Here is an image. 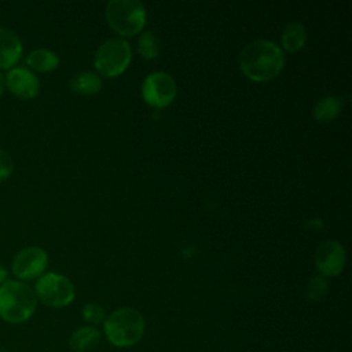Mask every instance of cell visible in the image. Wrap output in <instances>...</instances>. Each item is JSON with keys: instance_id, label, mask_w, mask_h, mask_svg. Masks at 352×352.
<instances>
[{"instance_id": "18", "label": "cell", "mask_w": 352, "mask_h": 352, "mask_svg": "<svg viewBox=\"0 0 352 352\" xmlns=\"http://www.w3.org/2000/svg\"><path fill=\"white\" fill-rule=\"evenodd\" d=\"M81 315H82L84 320L87 323H89V326H94V327H96L98 324H103V322H104V319L107 316L104 309L100 305L95 304V302L85 304L82 307Z\"/></svg>"}, {"instance_id": "10", "label": "cell", "mask_w": 352, "mask_h": 352, "mask_svg": "<svg viewBox=\"0 0 352 352\" xmlns=\"http://www.w3.org/2000/svg\"><path fill=\"white\" fill-rule=\"evenodd\" d=\"M7 88L22 99L34 98L40 91L38 78L26 67H14L6 77Z\"/></svg>"}, {"instance_id": "13", "label": "cell", "mask_w": 352, "mask_h": 352, "mask_svg": "<svg viewBox=\"0 0 352 352\" xmlns=\"http://www.w3.org/2000/svg\"><path fill=\"white\" fill-rule=\"evenodd\" d=\"M305 41H307V30L302 23L290 22L289 25H286L280 37L283 50H286L287 52H296L300 48H302Z\"/></svg>"}, {"instance_id": "6", "label": "cell", "mask_w": 352, "mask_h": 352, "mask_svg": "<svg viewBox=\"0 0 352 352\" xmlns=\"http://www.w3.org/2000/svg\"><path fill=\"white\" fill-rule=\"evenodd\" d=\"M34 294L44 305L62 308L74 300V286L66 276L56 272H47L37 279Z\"/></svg>"}, {"instance_id": "21", "label": "cell", "mask_w": 352, "mask_h": 352, "mask_svg": "<svg viewBox=\"0 0 352 352\" xmlns=\"http://www.w3.org/2000/svg\"><path fill=\"white\" fill-rule=\"evenodd\" d=\"M7 280V270L4 265L0 264V286Z\"/></svg>"}, {"instance_id": "23", "label": "cell", "mask_w": 352, "mask_h": 352, "mask_svg": "<svg viewBox=\"0 0 352 352\" xmlns=\"http://www.w3.org/2000/svg\"><path fill=\"white\" fill-rule=\"evenodd\" d=\"M0 352H7V349H4V348H0Z\"/></svg>"}, {"instance_id": "15", "label": "cell", "mask_w": 352, "mask_h": 352, "mask_svg": "<svg viewBox=\"0 0 352 352\" xmlns=\"http://www.w3.org/2000/svg\"><path fill=\"white\" fill-rule=\"evenodd\" d=\"M73 92L80 95H92L102 88V80L92 72H81L72 77L69 82Z\"/></svg>"}, {"instance_id": "16", "label": "cell", "mask_w": 352, "mask_h": 352, "mask_svg": "<svg viewBox=\"0 0 352 352\" xmlns=\"http://www.w3.org/2000/svg\"><path fill=\"white\" fill-rule=\"evenodd\" d=\"M26 63L38 72H51L54 69H56L58 63H59V58L58 55L47 48H37L33 50L28 58H26Z\"/></svg>"}, {"instance_id": "3", "label": "cell", "mask_w": 352, "mask_h": 352, "mask_svg": "<svg viewBox=\"0 0 352 352\" xmlns=\"http://www.w3.org/2000/svg\"><path fill=\"white\" fill-rule=\"evenodd\" d=\"M143 315L131 307L113 311L103 322V334L116 348H129L136 345L144 334Z\"/></svg>"}, {"instance_id": "8", "label": "cell", "mask_w": 352, "mask_h": 352, "mask_svg": "<svg viewBox=\"0 0 352 352\" xmlns=\"http://www.w3.org/2000/svg\"><path fill=\"white\" fill-rule=\"evenodd\" d=\"M47 253L37 246H29L19 250L12 260V274L21 280L40 278L47 268Z\"/></svg>"}, {"instance_id": "19", "label": "cell", "mask_w": 352, "mask_h": 352, "mask_svg": "<svg viewBox=\"0 0 352 352\" xmlns=\"http://www.w3.org/2000/svg\"><path fill=\"white\" fill-rule=\"evenodd\" d=\"M327 282L323 276H314L307 285V297L311 301L322 300L327 293Z\"/></svg>"}, {"instance_id": "5", "label": "cell", "mask_w": 352, "mask_h": 352, "mask_svg": "<svg viewBox=\"0 0 352 352\" xmlns=\"http://www.w3.org/2000/svg\"><path fill=\"white\" fill-rule=\"evenodd\" d=\"M131 62V47L126 40L114 37L99 45L94 55V65L103 77L121 74Z\"/></svg>"}, {"instance_id": "7", "label": "cell", "mask_w": 352, "mask_h": 352, "mask_svg": "<svg viewBox=\"0 0 352 352\" xmlns=\"http://www.w3.org/2000/svg\"><path fill=\"white\" fill-rule=\"evenodd\" d=\"M176 92L177 88L173 77L165 72L150 73L142 85V96L144 102L153 107H165L170 104Z\"/></svg>"}, {"instance_id": "2", "label": "cell", "mask_w": 352, "mask_h": 352, "mask_svg": "<svg viewBox=\"0 0 352 352\" xmlns=\"http://www.w3.org/2000/svg\"><path fill=\"white\" fill-rule=\"evenodd\" d=\"M37 308L34 290L22 280L7 279L0 286V318L10 324L29 320Z\"/></svg>"}, {"instance_id": "12", "label": "cell", "mask_w": 352, "mask_h": 352, "mask_svg": "<svg viewBox=\"0 0 352 352\" xmlns=\"http://www.w3.org/2000/svg\"><path fill=\"white\" fill-rule=\"evenodd\" d=\"M102 333L94 326H81L69 337V348L72 352H91L100 341Z\"/></svg>"}, {"instance_id": "4", "label": "cell", "mask_w": 352, "mask_h": 352, "mask_svg": "<svg viewBox=\"0 0 352 352\" xmlns=\"http://www.w3.org/2000/svg\"><path fill=\"white\" fill-rule=\"evenodd\" d=\"M106 19L118 34L133 36L146 23V8L138 0H111L106 4Z\"/></svg>"}, {"instance_id": "11", "label": "cell", "mask_w": 352, "mask_h": 352, "mask_svg": "<svg viewBox=\"0 0 352 352\" xmlns=\"http://www.w3.org/2000/svg\"><path fill=\"white\" fill-rule=\"evenodd\" d=\"M23 51L18 34L7 28H0V69H11Z\"/></svg>"}, {"instance_id": "22", "label": "cell", "mask_w": 352, "mask_h": 352, "mask_svg": "<svg viewBox=\"0 0 352 352\" xmlns=\"http://www.w3.org/2000/svg\"><path fill=\"white\" fill-rule=\"evenodd\" d=\"M6 88V77L3 76V73H0V95L4 92Z\"/></svg>"}, {"instance_id": "14", "label": "cell", "mask_w": 352, "mask_h": 352, "mask_svg": "<svg viewBox=\"0 0 352 352\" xmlns=\"http://www.w3.org/2000/svg\"><path fill=\"white\" fill-rule=\"evenodd\" d=\"M342 109V100L338 96H324L320 100L316 102V104L314 106L312 114L315 117V120L320 121V122H327L334 120Z\"/></svg>"}, {"instance_id": "20", "label": "cell", "mask_w": 352, "mask_h": 352, "mask_svg": "<svg viewBox=\"0 0 352 352\" xmlns=\"http://www.w3.org/2000/svg\"><path fill=\"white\" fill-rule=\"evenodd\" d=\"M12 169H14V164L11 157L8 155V153L0 148V182L10 177Z\"/></svg>"}, {"instance_id": "17", "label": "cell", "mask_w": 352, "mask_h": 352, "mask_svg": "<svg viewBox=\"0 0 352 352\" xmlns=\"http://www.w3.org/2000/svg\"><path fill=\"white\" fill-rule=\"evenodd\" d=\"M138 51L144 59H154L160 52V40L153 32H143L138 41Z\"/></svg>"}, {"instance_id": "9", "label": "cell", "mask_w": 352, "mask_h": 352, "mask_svg": "<svg viewBox=\"0 0 352 352\" xmlns=\"http://www.w3.org/2000/svg\"><path fill=\"white\" fill-rule=\"evenodd\" d=\"M345 263V249L337 241H324L315 252V267L324 276H337L344 270Z\"/></svg>"}, {"instance_id": "1", "label": "cell", "mask_w": 352, "mask_h": 352, "mask_svg": "<svg viewBox=\"0 0 352 352\" xmlns=\"http://www.w3.org/2000/svg\"><path fill=\"white\" fill-rule=\"evenodd\" d=\"M283 65V51L270 40H253L239 55V67L252 81L272 80L282 72Z\"/></svg>"}]
</instances>
